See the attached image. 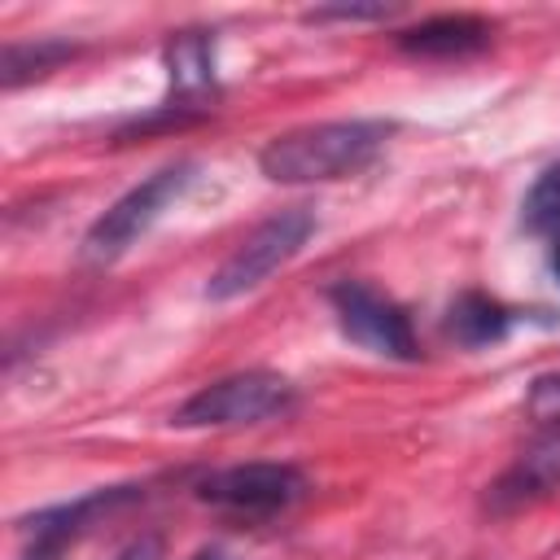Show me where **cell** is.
<instances>
[{"instance_id":"1","label":"cell","mask_w":560,"mask_h":560,"mask_svg":"<svg viewBox=\"0 0 560 560\" xmlns=\"http://www.w3.org/2000/svg\"><path fill=\"white\" fill-rule=\"evenodd\" d=\"M389 122L381 118H337L293 127L262 144L258 171L276 184H328L363 171L389 140Z\"/></svg>"},{"instance_id":"2","label":"cell","mask_w":560,"mask_h":560,"mask_svg":"<svg viewBox=\"0 0 560 560\" xmlns=\"http://www.w3.org/2000/svg\"><path fill=\"white\" fill-rule=\"evenodd\" d=\"M311 232H315V214L302 210V206L262 219V223L214 267L210 284H206V298H210V302H228V298H241V293L258 289L271 271H280V267L306 245Z\"/></svg>"},{"instance_id":"3","label":"cell","mask_w":560,"mask_h":560,"mask_svg":"<svg viewBox=\"0 0 560 560\" xmlns=\"http://www.w3.org/2000/svg\"><path fill=\"white\" fill-rule=\"evenodd\" d=\"M192 162H175V166H162L153 171L149 179H140L136 188H127L83 236V258L88 262H114L118 254H127L153 223L158 214L192 184Z\"/></svg>"},{"instance_id":"4","label":"cell","mask_w":560,"mask_h":560,"mask_svg":"<svg viewBox=\"0 0 560 560\" xmlns=\"http://www.w3.org/2000/svg\"><path fill=\"white\" fill-rule=\"evenodd\" d=\"M293 402V385L280 372L267 368H249V372H232L210 381L206 389H197L179 411L175 424L179 429H223V424H258L267 416H280Z\"/></svg>"},{"instance_id":"5","label":"cell","mask_w":560,"mask_h":560,"mask_svg":"<svg viewBox=\"0 0 560 560\" xmlns=\"http://www.w3.org/2000/svg\"><path fill=\"white\" fill-rule=\"evenodd\" d=\"M328 302H332V315L341 324V332L372 350V354H389V359H416V332H411V319L398 302H389L385 293H376L372 284L363 280H341L328 289Z\"/></svg>"},{"instance_id":"6","label":"cell","mask_w":560,"mask_h":560,"mask_svg":"<svg viewBox=\"0 0 560 560\" xmlns=\"http://www.w3.org/2000/svg\"><path fill=\"white\" fill-rule=\"evenodd\" d=\"M306 494V477L293 464H232L219 472H206L197 481V499L223 512L241 516H271L284 512Z\"/></svg>"},{"instance_id":"7","label":"cell","mask_w":560,"mask_h":560,"mask_svg":"<svg viewBox=\"0 0 560 560\" xmlns=\"http://www.w3.org/2000/svg\"><path fill=\"white\" fill-rule=\"evenodd\" d=\"M560 486V433H542L534 438V446L490 486V508L494 512H512L525 508L542 494H551Z\"/></svg>"},{"instance_id":"8","label":"cell","mask_w":560,"mask_h":560,"mask_svg":"<svg viewBox=\"0 0 560 560\" xmlns=\"http://www.w3.org/2000/svg\"><path fill=\"white\" fill-rule=\"evenodd\" d=\"M490 44V26L472 13H442L429 18L411 31H398V48L411 57H433V61H455V57H472Z\"/></svg>"},{"instance_id":"9","label":"cell","mask_w":560,"mask_h":560,"mask_svg":"<svg viewBox=\"0 0 560 560\" xmlns=\"http://www.w3.org/2000/svg\"><path fill=\"white\" fill-rule=\"evenodd\" d=\"M508 328H512V311L503 302L486 298V293H459L455 306H451V315H446V332L459 346H468V350L503 341Z\"/></svg>"},{"instance_id":"10","label":"cell","mask_w":560,"mask_h":560,"mask_svg":"<svg viewBox=\"0 0 560 560\" xmlns=\"http://www.w3.org/2000/svg\"><path fill=\"white\" fill-rule=\"evenodd\" d=\"M74 52V44L61 39H35V44H9L4 48V88H18L26 79L48 74L57 61H66Z\"/></svg>"},{"instance_id":"11","label":"cell","mask_w":560,"mask_h":560,"mask_svg":"<svg viewBox=\"0 0 560 560\" xmlns=\"http://www.w3.org/2000/svg\"><path fill=\"white\" fill-rule=\"evenodd\" d=\"M521 223L529 232H560V158L529 184L525 206H521Z\"/></svg>"},{"instance_id":"12","label":"cell","mask_w":560,"mask_h":560,"mask_svg":"<svg viewBox=\"0 0 560 560\" xmlns=\"http://www.w3.org/2000/svg\"><path fill=\"white\" fill-rule=\"evenodd\" d=\"M525 411L542 433H560V376H538L529 385Z\"/></svg>"},{"instance_id":"13","label":"cell","mask_w":560,"mask_h":560,"mask_svg":"<svg viewBox=\"0 0 560 560\" xmlns=\"http://www.w3.org/2000/svg\"><path fill=\"white\" fill-rule=\"evenodd\" d=\"M385 13H389L385 4H337V9H311L306 22H332V18H341V22H372V18H385Z\"/></svg>"},{"instance_id":"14","label":"cell","mask_w":560,"mask_h":560,"mask_svg":"<svg viewBox=\"0 0 560 560\" xmlns=\"http://www.w3.org/2000/svg\"><path fill=\"white\" fill-rule=\"evenodd\" d=\"M114 560H162V538H158V534H140V538H131L127 547H118Z\"/></svg>"},{"instance_id":"15","label":"cell","mask_w":560,"mask_h":560,"mask_svg":"<svg viewBox=\"0 0 560 560\" xmlns=\"http://www.w3.org/2000/svg\"><path fill=\"white\" fill-rule=\"evenodd\" d=\"M188 560H232V556H228L223 547H201V551H192Z\"/></svg>"},{"instance_id":"16","label":"cell","mask_w":560,"mask_h":560,"mask_svg":"<svg viewBox=\"0 0 560 560\" xmlns=\"http://www.w3.org/2000/svg\"><path fill=\"white\" fill-rule=\"evenodd\" d=\"M551 271H556V280H560V241H556V249H551Z\"/></svg>"}]
</instances>
